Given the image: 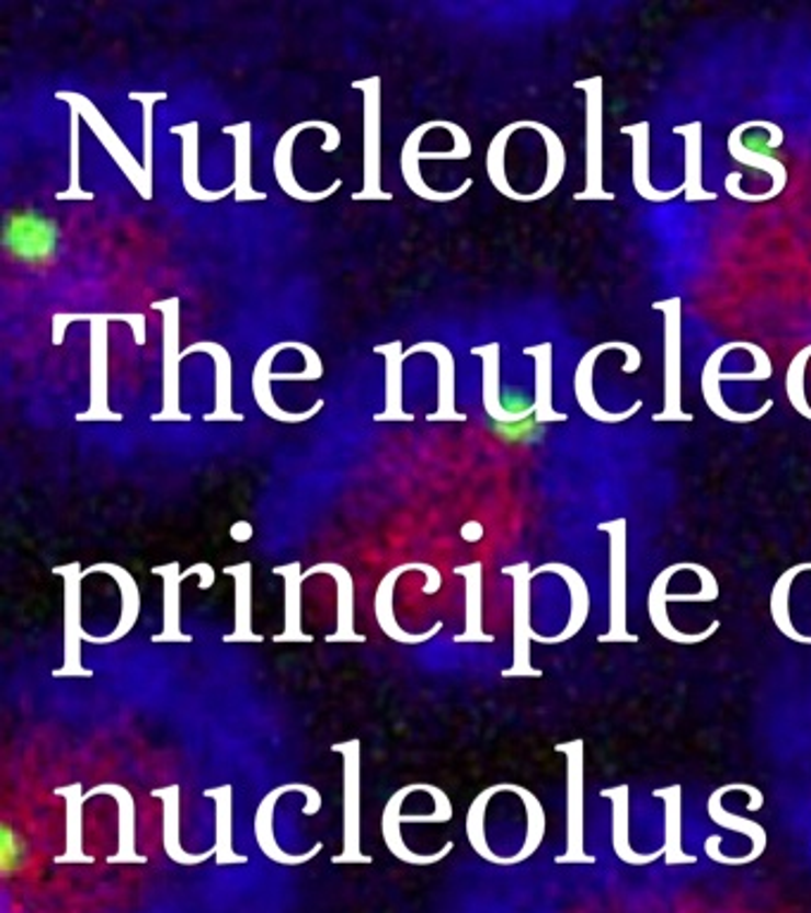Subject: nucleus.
Segmentation results:
<instances>
[{"instance_id":"12","label":"nucleus","mask_w":811,"mask_h":913,"mask_svg":"<svg viewBox=\"0 0 811 913\" xmlns=\"http://www.w3.org/2000/svg\"><path fill=\"white\" fill-rule=\"evenodd\" d=\"M22 859H24L22 840L15 831H12V825L3 821V825H0V870H3V876L5 878L15 876L22 868Z\"/></svg>"},{"instance_id":"4","label":"nucleus","mask_w":811,"mask_h":913,"mask_svg":"<svg viewBox=\"0 0 811 913\" xmlns=\"http://www.w3.org/2000/svg\"><path fill=\"white\" fill-rule=\"evenodd\" d=\"M429 129H445V122H429V124L422 126V129H416L408 138V144H404V150H402V174H404V181H408V186L419 195V198H424V201H433V203L455 201V198H459V195H465V191L471 189V179H467L465 184H461L457 191L436 193V191L426 186V181L422 179V172H419V144H422L424 132H429Z\"/></svg>"},{"instance_id":"8","label":"nucleus","mask_w":811,"mask_h":913,"mask_svg":"<svg viewBox=\"0 0 811 913\" xmlns=\"http://www.w3.org/2000/svg\"><path fill=\"white\" fill-rule=\"evenodd\" d=\"M495 438L507 445H530L542 435V419L538 414L524 419H493Z\"/></svg>"},{"instance_id":"5","label":"nucleus","mask_w":811,"mask_h":913,"mask_svg":"<svg viewBox=\"0 0 811 913\" xmlns=\"http://www.w3.org/2000/svg\"><path fill=\"white\" fill-rule=\"evenodd\" d=\"M296 343H276L274 347H270L267 350V355H262L260 357V362H258V367H255V376H253V388H255V398H258V402H260V407L264 412H267L272 419H278V421H307L310 416H315L321 407H324V400H319L310 412H305V414H288V412H282L278 410V407L274 404V400H272V390H270V378H272V360L282 353V350H286V347H293Z\"/></svg>"},{"instance_id":"2","label":"nucleus","mask_w":811,"mask_h":913,"mask_svg":"<svg viewBox=\"0 0 811 913\" xmlns=\"http://www.w3.org/2000/svg\"><path fill=\"white\" fill-rule=\"evenodd\" d=\"M355 89H362L367 93V101H365V112H367V119H365V129H367V156H365V191L355 193L353 198L355 201H369V198H384L390 201L393 195L384 193L379 189V140H376V132H379V117H376V112H379V79H369V81H355L353 83Z\"/></svg>"},{"instance_id":"9","label":"nucleus","mask_w":811,"mask_h":913,"mask_svg":"<svg viewBox=\"0 0 811 913\" xmlns=\"http://www.w3.org/2000/svg\"><path fill=\"white\" fill-rule=\"evenodd\" d=\"M776 126H768V124H745L743 129H738L740 134V148L745 152H750V162L759 164V160H768V162H776L774 150L780 144L783 136L772 138L768 132H774Z\"/></svg>"},{"instance_id":"3","label":"nucleus","mask_w":811,"mask_h":913,"mask_svg":"<svg viewBox=\"0 0 811 913\" xmlns=\"http://www.w3.org/2000/svg\"><path fill=\"white\" fill-rule=\"evenodd\" d=\"M307 129H321V132H329V134L339 132V129H335V126H331V124H327V122H302V124H298V126H293V129H290V132H288L282 140H278L276 158H274V170H276L278 184H282V189H284L288 195H293V198H298V201L315 203V201H324V198H329V195H331L333 191H339V189L343 186V181H341V179H335L333 184H331L327 191H319V193L302 191V189L296 184V179H293V172H290V148H293V140H296L298 132H307Z\"/></svg>"},{"instance_id":"11","label":"nucleus","mask_w":811,"mask_h":913,"mask_svg":"<svg viewBox=\"0 0 811 913\" xmlns=\"http://www.w3.org/2000/svg\"><path fill=\"white\" fill-rule=\"evenodd\" d=\"M626 792H628L626 785H621L619 790H607L605 792V797H617V799H614V819H617V823H614V833L621 831V835L614 837V845H617V852H619V856H621L624 861H631V864L652 861L654 856H636V854H631V849H628V845H626V828H628V821H626V809H628Z\"/></svg>"},{"instance_id":"10","label":"nucleus","mask_w":811,"mask_h":913,"mask_svg":"<svg viewBox=\"0 0 811 913\" xmlns=\"http://www.w3.org/2000/svg\"><path fill=\"white\" fill-rule=\"evenodd\" d=\"M376 353H381L388 357V386H386V396H388V404H386V414L379 419H390V416H402V419H410V414H402L398 400H400V372H402V355H400V343H393L388 347H376Z\"/></svg>"},{"instance_id":"13","label":"nucleus","mask_w":811,"mask_h":913,"mask_svg":"<svg viewBox=\"0 0 811 913\" xmlns=\"http://www.w3.org/2000/svg\"><path fill=\"white\" fill-rule=\"evenodd\" d=\"M719 797H721V790L717 792V797H711V802H709V813H711V819H715L717 823H721V825H726V828H733V831H738V833H747V835H754V840L759 842V847L764 849V845H766V840H764V831L762 828L757 825V823H752V821H747V819H738V817H729V813L726 811H721V804H719Z\"/></svg>"},{"instance_id":"7","label":"nucleus","mask_w":811,"mask_h":913,"mask_svg":"<svg viewBox=\"0 0 811 913\" xmlns=\"http://www.w3.org/2000/svg\"><path fill=\"white\" fill-rule=\"evenodd\" d=\"M201 350H205V353H213L215 355V360H217V412L213 414V416H207V421L213 419V421H217L219 416H231V419H236L239 421L241 416L239 414H231V407L227 404V400L224 398H229V355H227V350H224L221 345H217V343H195V345H191L189 350H184V353H181V357H186V355H191V353H201Z\"/></svg>"},{"instance_id":"1","label":"nucleus","mask_w":811,"mask_h":913,"mask_svg":"<svg viewBox=\"0 0 811 913\" xmlns=\"http://www.w3.org/2000/svg\"><path fill=\"white\" fill-rule=\"evenodd\" d=\"M60 224L34 207H18L5 215V255L24 270H50L60 255Z\"/></svg>"},{"instance_id":"6","label":"nucleus","mask_w":811,"mask_h":913,"mask_svg":"<svg viewBox=\"0 0 811 913\" xmlns=\"http://www.w3.org/2000/svg\"><path fill=\"white\" fill-rule=\"evenodd\" d=\"M172 132L184 136V184H186V191L193 195V198L219 201V198H224V195H229L233 189L217 191V193H205L198 184V176H195V164H198V152H195V146H198V124H195V122L181 124V126H174Z\"/></svg>"}]
</instances>
